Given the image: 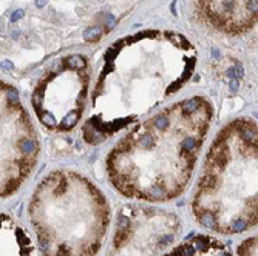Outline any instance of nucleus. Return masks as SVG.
I'll use <instances>...</instances> for the list:
<instances>
[{
  "label": "nucleus",
  "instance_id": "f257e3e1",
  "mask_svg": "<svg viewBox=\"0 0 258 256\" xmlns=\"http://www.w3.org/2000/svg\"><path fill=\"white\" fill-rule=\"evenodd\" d=\"M212 119V103L195 96L136 125L105 159L113 188L124 198L144 202L178 198L192 179Z\"/></svg>",
  "mask_w": 258,
  "mask_h": 256
},
{
  "label": "nucleus",
  "instance_id": "f03ea898",
  "mask_svg": "<svg viewBox=\"0 0 258 256\" xmlns=\"http://www.w3.org/2000/svg\"><path fill=\"white\" fill-rule=\"evenodd\" d=\"M256 153L253 119H235L215 136L192 198V213L199 225L220 235L256 227Z\"/></svg>",
  "mask_w": 258,
  "mask_h": 256
},
{
  "label": "nucleus",
  "instance_id": "7ed1b4c3",
  "mask_svg": "<svg viewBox=\"0 0 258 256\" xmlns=\"http://www.w3.org/2000/svg\"><path fill=\"white\" fill-rule=\"evenodd\" d=\"M28 215L43 256H95L111 219L102 190L73 170L46 174L30 199Z\"/></svg>",
  "mask_w": 258,
  "mask_h": 256
},
{
  "label": "nucleus",
  "instance_id": "20e7f679",
  "mask_svg": "<svg viewBox=\"0 0 258 256\" xmlns=\"http://www.w3.org/2000/svg\"><path fill=\"white\" fill-rule=\"evenodd\" d=\"M34 125L19 91L0 82V196L14 195L31 176L39 157Z\"/></svg>",
  "mask_w": 258,
  "mask_h": 256
},
{
  "label": "nucleus",
  "instance_id": "39448f33",
  "mask_svg": "<svg viewBox=\"0 0 258 256\" xmlns=\"http://www.w3.org/2000/svg\"><path fill=\"white\" fill-rule=\"evenodd\" d=\"M88 82V65L82 56L73 54L57 62L31 97L40 124L57 133L73 130L85 110Z\"/></svg>",
  "mask_w": 258,
  "mask_h": 256
},
{
  "label": "nucleus",
  "instance_id": "423d86ee",
  "mask_svg": "<svg viewBox=\"0 0 258 256\" xmlns=\"http://www.w3.org/2000/svg\"><path fill=\"white\" fill-rule=\"evenodd\" d=\"M181 227L172 212L127 204L116 218L110 256H162L179 238Z\"/></svg>",
  "mask_w": 258,
  "mask_h": 256
},
{
  "label": "nucleus",
  "instance_id": "0eeeda50",
  "mask_svg": "<svg viewBox=\"0 0 258 256\" xmlns=\"http://www.w3.org/2000/svg\"><path fill=\"white\" fill-rule=\"evenodd\" d=\"M258 0H198L199 14L226 33H243L256 23Z\"/></svg>",
  "mask_w": 258,
  "mask_h": 256
},
{
  "label": "nucleus",
  "instance_id": "6e6552de",
  "mask_svg": "<svg viewBox=\"0 0 258 256\" xmlns=\"http://www.w3.org/2000/svg\"><path fill=\"white\" fill-rule=\"evenodd\" d=\"M0 256H36L28 231L6 213H0Z\"/></svg>",
  "mask_w": 258,
  "mask_h": 256
},
{
  "label": "nucleus",
  "instance_id": "1a4fd4ad",
  "mask_svg": "<svg viewBox=\"0 0 258 256\" xmlns=\"http://www.w3.org/2000/svg\"><path fill=\"white\" fill-rule=\"evenodd\" d=\"M162 256H233L229 247L209 235H192L170 247Z\"/></svg>",
  "mask_w": 258,
  "mask_h": 256
},
{
  "label": "nucleus",
  "instance_id": "9d476101",
  "mask_svg": "<svg viewBox=\"0 0 258 256\" xmlns=\"http://www.w3.org/2000/svg\"><path fill=\"white\" fill-rule=\"evenodd\" d=\"M238 254L240 256H256V241L253 238L246 239L243 244H240Z\"/></svg>",
  "mask_w": 258,
  "mask_h": 256
},
{
  "label": "nucleus",
  "instance_id": "9b49d317",
  "mask_svg": "<svg viewBox=\"0 0 258 256\" xmlns=\"http://www.w3.org/2000/svg\"><path fill=\"white\" fill-rule=\"evenodd\" d=\"M101 36H102V30H101L99 26L88 28V30L84 33V40H87V42H95V40H98Z\"/></svg>",
  "mask_w": 258,
  "mask_h": 256
},
{
  "label": "nucleus",
  "instance_id": "f8f14e48",
  "mask_svg": "<svg viewBox=\"0 0 258 256\" xmlns=\"http://www.w3.org/2000/svg\"><path fill=\"white\" fill-rule=\"evenodd\" d=\"M23 17V9H17V11H14L13 12V16H11V22L14 23V22H17L19 19H22Z\"/></svg>",
  "mask_w": 258,
  "mask_h": 256
},
{
  "label": "nucleus",
  "instance_id": "ddd939ff",
  "mask_svg": "<svg viewBox=\"0 0 258 256\" xmlns=\"http://www.w3.org/2000/svg\"><path fill=\"white\" fill-rule=\"evenodd\" d=\"M2 66H3V69H13V68H14V66H13V63H11V62H8V60L2 62Z\"/></svg>",
  "mask_w": 258,
  "mask_h": 256
},
{
  "label": "nucleus",
  "instance_id": "4468645a",
  "mask_svg": "<svg viewBox=\"0 0 258 256\" xmlns=\"http://www.w3.org/2000/svg\"><path fill=\"white\" fill-rule=\"evenodd\" d=\"M46 2H48V0H36V6L37 8H43L46 5Z\"/></svg>",
  "mask_w": 258,
  "mask_h": 256
},
{
  "label": "nucleus",
  "instance_id": "2eb2a0df",
  "mask_svg": "<svg viewBox=\"0 0 258 256\" xmlns=\"http://www.w3.org/2000/svg\"><path fill=\"white\" fill-rule=\"evenodd\" d=\"M243 74H244L243 68H241V66H237V77H238V79H241V77H243Z\"/></svg>",
  "mask_w": 258,
  "mask_h": 256
},
{
  "label": "nucleus",
  "instance_id": "dca6fc26",
  "mask_svg": "<svg viewBox=\"0 0 258 256\" xmlns=\"http://www.w3.org/2000/svg\"><path fill=\"white\" fill-rule=\"evenodd\" d=\"M113 25H114V17L110 14V16H108V23H107V26L110 28V26H113Z\"/></svg>",
  "mask_w": 258,
  "mask_h": 256
},
{
  "label": "nucleus",
  "instance_id": "f3484780",
  "mask_svg": "<svg viewBox=\"0 0 258 256\" xmlns=\"http://www.w3.org/2000/svg\"><path fill=\"white\" fill-rule=\"evenodd\" d=\"M230 86H232V89H237V88H238V82H237V79H233V80H232Z\"/></svg>",
  "mask_w": 258,
  "mask_h": 256
}]
</instances>
